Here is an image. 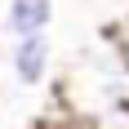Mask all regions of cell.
<instances>
[{"mask_svg": "<svg viewBox=\"0 0 129 129\" xmlns=\"http://www.w3.org/2000/svg\"><path fill=\"white\" fill-rule=\"evenodd\" d=\"M85 129H129V107H111L85 120Z\"/></svg>", "mask_w": 129, "mask_h": 129, "instance_id": "cell-3", "label": "cell"}, {"mask_svg": "<svg viewBox=\"0 0 129 129\" xmlns=\"http://www.w3.org/2000/svg\"><path fill=\"white\" fill-rule=\"evenodd\" d=\"M0 31H5V9H0Z\"/></svg>", "mask_w": 129, "mask_h": 129, "instance_id": "cell-5", "label": "cell"}, {"mask_svg": "<svg viewBox=\"0 0 129 129\" xmlns=\"http://www.w3.org/2000/svg\"><path fill=\"white\" fill-rule=\"evenodd\" d=\"M49 62H53L49 36H22V40H13V45H9V71H13V80H18L22 89L45 85Z\"/></svg>", "mask_w": 129, "mask_h": 129, "instance_id": "cell-1", "label": "cell"}, {"mask_svg": "<svg viewBox=\"0 0 129 129\" xmlns=\"http://www.w3.org/2000/svg\"><path fill=\"white\" fill-rule=\"evenodd\" d=\"M58 129H85V125H58Z\"/></svg>", "mask_w": 129, "mask_h": 129, "instance_id": "cell-4", "label": "cell"}, {"mask_svg": "<svg viewBox=\"0 0 129 129\" xmlns=\"http://www.w3.org/2000/svg\"><path fill=\"white\" fill-rule=\"evenodd\" d=\"M125 18H129V13H125Z\"/></svg>", "mask_w": 129, "mask_h": 129, "instance_id": "cell-6", "label": "cell"}, {"mask_svg": "<svg viewBox=\"0 0 129 129\" xmlns=\"http://www.w3.org/2000/svg\"><path fill=\"white\" fill-rule=\"evenodd\" d=\"M53 22V0H9L5 5V31L13 40L22 36H45Z\"/></svg>", "mask_w": 129, "mask_h": 129, "instance_id": "cell-2", "label": "cell"}]
</instances>
